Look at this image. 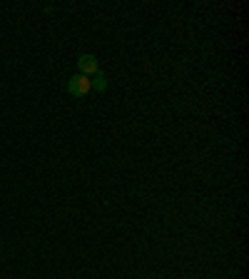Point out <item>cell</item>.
<instances>
[{
    "label": "cell",
    "mask_w": 249,
    "mask_h": 279,
    "mask_svg": "<svg viewBox=\"0 0 249 279\" xmlns=\"http://www.w3.org/2000/svg\"><path fill=\"white\" fill-rule=\"evenodd\" d=\"M90 90H92V80L87 77V75H72L70 77V82H67V92L72 95V97H85V95H90Z\"/></svg>",
    "instance_id": "6da1fadb"
},
{
    "label": "cell",
    "mask_w": 249,
    "mask_h": 279,
    "mask_svg": "<svg viewBox=\"0 0 249 279\" xmlns=\"http://www.w3.org/2000/svg\"><path fill=\"white\" fill-rule=\"evenodd\" d=\"M77 67H80V75H87V77H92L95 72H100L97 57H95V55H90V52H85V55H80V57H77Z\"/></svg>",
    "instance_id": "7a4b0ae2"
},
{
    "label": "cell",
    "mask_w": 249,
    "mask_h": 279,
    "mask_svg": "<svg viewBox=\"0 0 249 279\" xmlns=\"http://www.w3.org/2000/svg\"><path fill=\"white\" fill-rule=\"evenodd\" d=\"M92 77H95V80H92V87H95L97 92H105V90H107V75H105V72H95Z\"/></svg>",
    "instance_id": "3957f363"
}]
</instances>
